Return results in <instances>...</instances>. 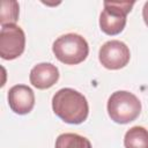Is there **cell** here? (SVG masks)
Instances as JSON below:
<instances>
[{"label": "cell", "instance_id": "6da1fadb", "mask_svg": "<svg viewBox=\"0 0 148 148\" xmlns=\"http://www.w3.org/2000/svg\"><path fill=\"white\" fill-rule=\"evenodd\" d=\"M53 112L67 124H81L89 113L87 98L72 88H62L52 97Z\"/></svg>", "mask_w": 148, "mask_h": 148}, {"label": "cell", "instance_id": "7a4b0ae2", "mask_svg": "<svg viewBox=\"0 0 148 148\" xmlns=\"http://www.w3.org/2000/svg\"><path fill=\"white\" fill-rule=\"evenodd\" d=\"M106 108L111 120L118 124H128L139 117L141 102L134 94L126 90H118L109 97Z\"/></svg>", "mask_w": 148, "mask_h": 148}, {"label": "cell", "instance_id": "3957f363", "mask_svg": "<svg viewBox=\"0 0 148 148\" xmlns=\"http://www.w3.org/2000/svg\"><path fill=\"white\" fill-rule=\"evenodd\" d=\"M52 51L56 58L62 64L77 65L88 57L89 46L81 35L66 34L54 40Z\"/></svg>", "mask_w": 148, "mask_h": 148}, {"label": "cell", "instance_id": "277c9868", "mask_svg": "<svg viewBox=\"0 0 148 148\" xmlns=\"http://www.w3.org/2000/svg\"><path fill=\"white\" fill-rule=\"evenodd\" d=\"M134 2L105 1L104 9L99 15L101 30L110 36L120 34L126 25V16L131 12Z\"/></svg>", "mask_w": 148, "mask_h": 148}, {"label": "cell", "instance_id": "5b68a950", "mask_svg": "<svg viewBox=\"0 0 148 148\" xmlns=\"http://www.w3.org/2000/svg\"><path fill=\"white\" fill-rule=\"evenodd\" d=\"M25 46V35L21 27L6 24L0 31V57L5 60H13L20 57Z\"/></svg>", "mask_w": 148, "mask_h": 148}, {"label": "cell", "instance_id": "8992f818", "mask_svg": "<svg viewBox=\"0 0 148 148\" xmlns=\"http://www.w3.org/2000/svg\"><path fill=\"white\" fill-rule=\"evenodd\" d=\"M131 58L128 46L120 40L112 39L104 43L98 52L99 62L108 69H120L125 67Z\"/></svg>", "mask_w": 148, "mask_h": 148}, {"label": "cell", "instance_id": "52a82bcc", "mask_svg": "<svg viewBox=\"0 0 148 148\" xmlns=\"http://www.w3.org/2000/svg\"><path fill=\"white\" fill-rule=\"evenodd\" d=\"M8 104L15 113L27 114L35 105V94L32 89L25 84L13 86L8 91Z\"/></svg>", "mask_w": 148, "mask_h": 148}, {"label": "cell", "instance_id": "ba28073f", "mask_svg": "<svg viewBox=\"0 0 148 148\" xmlns=\"http://www.w3.org/2000/svg\"><path fill=\"white\" fill-rule=\"evenodd\" d=\"M30 83L37 89H49L57 83L59 71L51 62H40L30 71Z\"/></svg>", "mask_w": 148, "mask_h": 148}, {"label": "cell", "instance_id": "9c48e42d", "mask_svg": "<svg viewBox=\"0 0 148 148\" xmlns=\"http://www.w3.org/2000/svg\"><path fill=\"white\" fill-rule=\"evenodd\" d=\"M125 148H148V130L142 126L131 127L124 136Z\"/></svg>", "mask_w": 148, "mask_h": 148}, {"label": "cell", "instance_id": "30bf717a", "mask_svg": "<svg viewBox=\"0 0 148 148\" xmlns=\"http://www.w3.org/2000/svg\"><path fill=\"white\" fill-rule=\"evenodd\" d=\"M56 148H92L90 141L76 133H62L56 140Z\"/></svg>", "mask_w": 148, "mask_h": 148}, {"label": "cell", "instance_id": "8fae6325", "mask_svg": "<svg viewBox=\"0 0 148 148\" xmlns=\"http://www.w3.org/2000/svg\"><path fill=\"white\" fill-rule=\"evenodd\" d=\"M18 20V3L15 0H3L1 2L0 23L1 27L6 24H15Z\"/></svg>", "mask_w": 148, "mask_h": 148}, {"label": "cell", "instance_id": "7c38bea8", "mask_svg": "<svg viewBox=\"0 0 148 148\" xmlns=\"http://www.w3.org/2000/svg\"><path fill=\"white\" fill-rule=\"evenodd\" d=\"M142 17H143V21H145L146 25L148 27V1L145 2V5H143V8H142Z\"/></svg>", "mask_w": 148, "mask_h": 148}]
</instances>
